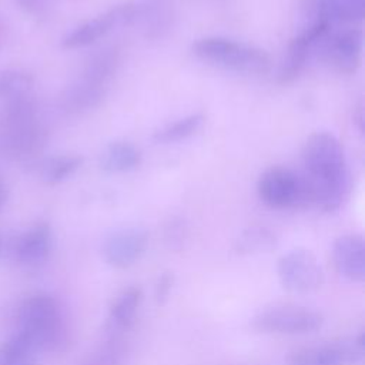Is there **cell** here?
I'll use <instances>...</instances> for the list:
<instances>
[{
    "instance_id": "6da1fadb",
    "label": "cell",
    "mask_w": 365,
    "mask_h": 365,
    "mask_svg": "<svg viewBox=\"0 0 365 365\" xmlns=\"http://www.w3.org/2000/svg\"><path fill=\"white\" fill-rule=\"evenodd\" d=\"M302 177L311 205L324 212L342 207L349 194V171L339 140L329 131L312 133L302 147Z\"/></svg>"
},
{
    "instance_id": "7a4b0ae2",
    "label": "cell",
    "mask_w": 365,
    "mask_h": 365,
    "mask_svg": "<svg viewBox=\"0 0 365 365\" xmlns=\"http://www.w3.org/2000/svg\"><path fill=\"white\" fill-rule=\"evenodd\" d=\"M17 332L24 335L37 352L61 351L67 344V329L58 302L47 294L26 298L17 314Z\"/></svg>"
},
{
    "instance_id": "3957f363",
    "label": "cell",
    "mask_w": 365,
    "mask_h": 365,
    "mask_svg": "<svg viewBox=\"0 0 365 365\" xmlns=\"http://www.w3.org/2000/svg\"><path fill=\"white\" fill-rule=\"evenodd\" d=\"M191 51L208 64L242 74L261 76L271 70V58L262 48L225 37L198 38Z\"/></svg>"
},
{
    "instance_id": "277c9868",
    "label": "cell",
    "mask_w": 365,
    "mask_h": 365,
    "mask_svg": "<svg viewBox=\"0 0 365 365\" xmlns=\"http://www.w3.org/2000/svg\"><path fill=\"white\" fill-rule=\"evenodd\" d=\"M259 200L277 210L311 205L308 185L302 174L285 167L265 170L257 184Z\"/></svg>"
},
{
    "instance_id": "5b68a950",
    "label": "cell",
    "mask_w": 365,
    "mask_h": 365,
    "mask_svg": "<svg viewBox=\"0 0 365 365\" xmlns=\"http://www.w3.org/2000/svg\"><path fill=\"white\" fill-rule=\"evenodd\" d=\"M278 279L292 294H311L321 288L324 269L317 257L305 248H294L281 255L277 265Z\"/></svg>"
},
{
    "instance_id": "8992f818",
    "label": "cell",
    "mask_w": 365,
    "mask_h": 365,
    "mask_svg": "<svg viewBox=\"0 0 365 365\" xmlns=\"http://www.w3.org/2000/svg\"><path fill=\"white\" fill-rule=\"evenodd\" d=\"M324 324V317L318 311L307 307L284 304L269 307L254 317V328L274 334H309L318 331Z\"/></svg>"
},
{
    "instance_id": "52a82bcc",
    "label": "cell",
    "mask_w": 365,
    "mask_h": 365,
    "mask_svg": "<svg viewBox=\"0 0 365 365\" xmlns=\"http://www.w3.org/2000/svg\"><path fill=\"white\" fill-rule=\"evenodd\" d=\"M48 133L40 118L0 128V151L11 161L24 165H36L41 160V154L47 145Z\"/></svg>"
},
{
    "instance_id": "ba28073f",
    "label": "cell",
    "mask_w": 365,
    "mask_h": 365,
    "mask_svg": "<svg viewBox=\"0 0 365 365\" xmlns=\"http://www.w3.org/2000/svg\"><path fill=\"white\" fill-rule=\"evenodd\" d=\"M135 17V3L128 1L123 4H117L107 10L106 13L90 19L73 30H70L63 38H61V47L66 50H74V48H83L87 47L101 37H104L107 33L114 30L115 27H124L131 26L134 23Z\"/></svg>"
},
{
    "instance_id": "9c48e42d",
    "label": "cell",
    "mask_w": 365,
    "mask_h": 365,
    "mask_svg": "<svg viewBox=\"0 0 365 365\" xmlns=\"http://www.w3.org/2000/svg\"><path fill=\"white\" fill-rule=\"evenodd\" d=\"M362 46L359 29L331 31L319 44L315 56L339 74H354L361 66Z\"/></svg>"
},
{
    "instance_id": "30bf717a",
    "label": "cell",
    "mask_w": 365,
    "mask_h": 365,
    "mask_svg": "<svg viewBox=\"0 0 365 365\" xmlns=\"http://www.w3.org/2000/svg\"><path fill=\"white\" fill-rule=\"evenodd\" d=\"M364 356V332L352 338H342L301 348L288 359V365H356Z\"/></svg>"
},
{
    "instance_id": "8fae6325",
    "label": "cell",
    "mask_w": 365,
    "mask_h": 365,
    "mask_svg": "<svg viewBox=\"0 0 365 365\" xmlns=\"http://www.w3.org/2000/svg\"><path fill=\"white\" fill-rule=\"evenodd\" d=\"M148 245V234L138 227L120 228L111 232L103 244V257L114 268H128L135 264Z\"/></svg>"
},
{
    "instance_id": "7c38bea8",
    "label": "cell",
    "mask_w": 365,
    "mask_h": 365,
    "mask_svg": "<svg viewBox=\"0 0 365 365\" xmlns=\"http://www.w3.org/2000/svg\"><path fill=\"white\" fill-rule=\"evenodd\" d=\"M51 250V227L46 221H40L17 238L14 245V258L26 268H37L48 259Z\"/></svg>"
},
{
    "instance_id": "4fadbf2b",
    "label": "cell",
    "mask_w": 365,
    "mask_h": 365,
    "mask_svg": "<svg viewBox=\"0 0 365 365\" xmlns=\"http://www.w3.org/2000/svg\"><path fill=\"white\" fill-rule=\"evenodd\" d=\"M332 261L336 272L352 281L365 279V244L358 234H345L335 240L332 245Z\"/></svg>"
},
{
    "instance_id": "5bb4252c",
    "label": "cell",
    "mask_w": 365,
    "mask_h": 365,
    "mask_svg": "<svg viewBox=\"0 0 365 365\" xmlns=\"http://www.w3.org/2000/svg\"><path fill=\"white\" fill-rule=\"evenodd\" d=\"M135 3L133 24H138L147 40L163 38L173 27L174 11L164 0H140Z\"/></svg>"
},
{
    "instance_id": "9a60e30c",
    "label": "cell",
    "mask_w": 365,
    "mask_h": 365,
    "mask_svg": "<svg viewBox=\"0 0 365 365\" xmlns=\"http://www.w3.org/2000/svg\"><path fill=\"white\" fill-rule=\"evenodd\" d=\"M107 88L93 84L81 77L70 84L61 94V108L70 114H78L97 107L106 97Z\"/></svg>"
},
{
    "instance_id": "2e32d148",
    "label": "cell",
    "mask_w": 365,
    "mask_h": 365,
    "mask_svg": "<svg viewBox=\"0 0 365 365\" xmlns=\"http://www.w3.org/2000/svg\"><path fill=\"white\" fill-rule=\"evenodd\" d=\"M141 163L140 150L130 141L115 140L106 145L100 155V168L110 174L128 173Z\"/></svg>"
},
{
    "instance_id": "e0dca14e",
    "label": "cell",
    "mask_w": 365,
    "mask_h": 365,
    "mask_svg": "<svg viewBox=\"0 0 365 365\" xmlns=\"http://www.w3.org/2000/svg\"><path fill=\"white\" fill-rule=\"evenodd\" d=\"M120 66V50L115 47H106L93 53L84 63L81 78L108 88V84Z\"/></svg>"
},
{
    "instance_id": "ac0fdd59",
    "label": "cell",
    "mask_w": 365,
    "mask_h": 365,
    "mask_svg": "<svg viewBox=\"0 0 365 365\" xmlns=\"http://www.w3.org/2000/svg\"><path fill=\"white\" fill-rule=\"evenodd\" d=\"M143 292L138 287H130L124 289L113 301L107 319V329L111 334L123 332L134 322L137 309L141 304Z\"/></svg>"
},
{
    "instance_id": "d6986e66",
    "label": "cell",
    "mask_w": 365,
    "mask_h": 365,
    "mask_svg": "<svg viewBox=\"0 0 365 365\" xmlns=\"http://www.w3.org/2000/svg\"><path fill=\"white\" fill-rule=\"evenodd\" d=\"M81 164H83L81 157L64 154V155L41 158L34 165V168L37 170L38 177L44 184L56 185L66 181L71 175H74L77 170L81 167Z\"/></svg>"
},
{
    "instance_id": "ffe728a7",
    "label": "cell",
    "mask_w": 365,
    "mask_h": 365,
    "mask_svg": "<svg viewBox=\"0 0 365 365\" xmlns=\"http://www.w3.org/2000/svg\"><path fill=\"white\" fill-rule=\"evenodd\" d=\"M297 16L301 27L314 24H338L341 23L336 0H299L297 6Z\"/></svg>"
},
{
    "instance_id": "44dd1931",
    "label": "cell",
    "mask_w": 365,
    "mask_h": 365,
    "mask_svg": "<svg viewBox=\"0 0 365 365\" xmlns=\"http://www.w3.org/2000/svg\"><path fill=\"white\" fill-rule=\"evenodd\" d=\"M275 234L265 227H250L244 230L234 242V251L240 255H258L271 252L277 247Z\"/></svg>"
},
{
    "instance_id": "7402d4cb",
    "label": "cell",
    "mask_w": 365,
    "mask_h": 365,
    "mask_svg": "<svg viewBox=\"0 0 365 365\" xmlns=\"http://www.w3.org/2000/svg\"><path fill=\"white\" fill-rule=\"evenodd\" d=\"M205 115L202 113H194L190 115H185L174 123L167 124L165 127L154 131L153 141L157 144H170L182 141L195 133L204 125Z\"/></svg>"
},
{
    "instance_id": "603a6c76",
    "label": "cell",
    "mask_w": 365,
    "mask_h": 365,
    "mask_svg": "<svg viewBox=\"0 0 365 365\" xmlns=\"http://www.w3.org/2000/svg\"><path fill=\"white\" fill-rule=\"evenodd\" d=\"M34 77L20 68L0 70V100L9 101L13 98L31 94Z\"/></svg>"
},
{
    "instance_id": "cb8c5ba5",
    "label": "cell",
    "mask_w": 365,
    "mask_h": 365,
    "mask_svg": "<svg viewBox=\"0 0 365 365\" xmlns=\"http://www.w3.org/2000/svg\"><path fill=\"white\" fill-rule=\"evenodd\" d=\"M36 352L37 351L34 349L31 342L20 332H16L11 338L0 345V365L30 364Z\"/></svg>"
},
{
    "instance_id": "d4e9b609",
    "label": "cell",
    "mask_w": 365,
    "mask_h": 365,
    "mask_svg": "<svg viewBox=\"0 0 365 365\" xmlns=\"http://www.w3.org/2000/svg\"><path fill=\"white\" fill-rule=\"evenodd\" d=\"M124 348L117 338H110L84 355L80 365H123Z\"/></svg>"
},
{
    "instance_id": "484cf974",
    "label": "cell",
    "mask_w": 365,
    "mask_h": 365,
    "mask_svg": "<svg viewBox=\"0 0 365 365\" xmlns=\"http://www.w3.org/2000/svg\"><path fill=\"white\" fill-rule=\"evenodd\" d=\"M341 23L358 24L365 16V0H336Z\"/></svg>"
},
{
    "instance_id": "4316f807",
    "label": "cell",
    "mask_w": 365,
    "mask_h": 365,
    "mask_svg": "<svg viewBox=\"0 0 365 365\" xmlns=\"http://www.w3.org/2000/svg\"><path fill=\"white\" fill-rule=\"evenodd\" d=\"M187 238V228L181 218H173L164 230V240L168 248L181 250Z\"/></svg>"
},
{
    "instance_id": "83f0119b",
    "label": "cell",
    "mask_w": 365,
    "mask_h": 365,
    "mask_svg": "<svg viewBox=\"0 0 365 365\" xmlns=\"http://www.w3.org/2000/svg\"><path fill=\"white\" fill-rule=\"evenodd\" d=\"M173 284H174V275L173 272H163L158 279H157V284H155V288H154V298H155V302L158 305H163L165 304V301L168 299V295L173 289Z\"/></svg>"
},
{
    "instance_id": "f1b7e54d",
    "label": "cell",
    "mask_w": 365,
    "mask_h": 365,
    "mask_svg": "<svg viewBox=\"0 0 365 365\" xmlns=\"http://www.w3.org/2000/svg\"><path fill=\"white\" fill-rule=\"evenodd\" d=\"M16 4L27 14L43 17L50 9V0H14Z\"/></svg>"
},
{
    "instance_id": "f546056e",
    "label": "cell",
    "mask_w": 365,
    "mask_h": 365,
    "mask_svg": "<svg viewBox=\"0 0 365 365\" xmlns=\"http://www.w3.org/2000/svg\"><path fill=\"white\" fill-rule=\"evenodd\" d=\"M352 118H354V124H355L358 133L362 134V133H364V106H362V103H359V104L355 107Z\"/></svg>"
},
{
    "instance_id": "4dcf8cb0",
    "label": "cell",
    "mask_w": 365,
    "mask_h": 365,
    "mask_svg": "<svg viewBox=\"0 0 365 365\" xmlns=\"http://www.w3.org/2000/svg\"><path fill=\"white\" fill-rule=\"evenodd\" d=\"M6 197H7L6 187H4V184L0 181V210L3 208V205H4V202H6Z\"/></svg>"
},
{
    "instance_id": "1f68e13d",
    "label": "cell",
    "mask_w": 365,
    "mask_h": 365,
    "mask_svg": "<svg viewBox=\"0 0 365 365\" xmlns=\"http://www.w3.org/2000/svg\"><path fill=\"white\" fill-rule=\"evenodd\" d=\"M3 41H4V26H3V23L0 21V47H1Z\"/></svg>"
},
{
    "instance_id": "d6a6232c",
    "label": "cell",
    "mask_w": 365,
    "mask_h": 365,
    "mask_svg": "<svg viewBox=\"0 0 365 365\" xmlns=\"http://www.w3.org/2000/svg\"><path fill=\"white\" fill-rule=\"evenodd\" d=\"M1 250H3V241H1V237H0V254H1Z\"/></svg>"
},
{
    "instance_id": "836d02e7",
    "label": "cell",
    "mask_w": 365,
    "mask_h": 365,
    "mask_svg": "<svg viewBox=\"0 0 365 365\" xmlns=\"http://www.w3.org/2000/svg\"><path fill=\"white\" fill-rule=\"evenodd\" d=\"M26 365H33V364H31V362H30V364H26Z\"/></svg>"
}]
</instances>
